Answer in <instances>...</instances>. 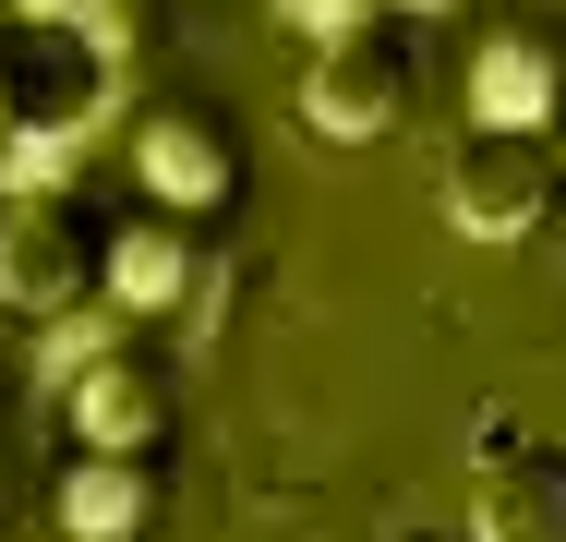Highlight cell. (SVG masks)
I'll return each mask as SVG.
<instances>
[{
	"label": "cell",
	"instance_id": "1",
	"mask_svg": "<svg viewBox=\"0 0 566 542\" xmlns=\"http://www.w3.org/2000/svg\"><path fill=\"white\" fill-rule=\"evenodd\" d=\"M120 37H133V0L97 12H0V145L24 157V181H61V157L109 121L120 97Z\"/></svg>",
	"mask_w": 566,
	"mask_h": 542
},
{
	"label": "cell",
	"instance_id": "2",
	"mask_svg": "<svg viewBox=\"0 0 566 542\" xmlns=\"http://www.w3.org/2000/svg\"><path fill=\"white\" fill-rule=\"evenodd\" d=\"M109 290V217L73 181L0 194V314H85Z\"/></svg>",
	"mask_w": 566,
	"mask_h": 542
},
{
	"label": "cell",
	"instance_id": "3",
	"mask_svg": "<svg viewBox=\"0 0 566 542\" xmlns=\"http://www.w3.org/2000/svg\"><path fill=\"white\" fill-rule=\"evenodd\" d=\"M566 206V145L555 121H470L447 145V217L470 241H543Z\"/></svg>",
	"mask_w": 566,
	"mask_h": 542
},
{
	"label": "cell",
	"instance_id": "4",
	"mask_svg": "<svg viewBox=\"0 0 566 542\" xmlns=\"http://www.w3.org/2000/svg\"><path fill=\"white\" fill-rule=\"evenodd\" d=\"M410 97H422L410 12L361 0L349 24H326V37H314V73H302V108H314V133H338V145H361V133H398V121H410Z\"/></svg>",
	"mask_w": 566,
	"mask_h": 542
},
{
	"label": "cell",
	"instance_id": "5",
	"mask_svg": "<svg viewBox=\"0 0 566 542\" xmlns=\"http://www.w3.org/2000/svg\"><path fill=\"white\" fill-rule=\"evenodd\" d=\"M470 446V542H566V446L518 423H482Z\"/></svg>",
	"mask_w": 566,
	"mask_h": 542
},
{
	"label": "cell",
	"instance_id": "6",
	"mask_svg": "<svg viewBox=\"0 0 566 542\" xmlns=\"http://www.w3.org/2000/svg\"><path fill=\"white\" fill-rule=\"evenodd\" d=\"M133 169H145V194L181 217H206L241 194V121L206 97H157L145 121H133Z\"/></svg>",
	"mask_w": 566,
	"mask_h": 542
},
{
	"label": "cell",
	"instance_id": "7",
	"mask_svg": "<svg viewBox=\"0 0 566 542\" xmlns=\"http://www.w3.org/2000/svg\"><path fill=\"white\" fill-rule=\"evenodd\" d=\"M181 423V362L120 337V350H85L73 362V446H169Z\"/></svg>",
	"mask_w": 566,
	"mask_h": 542
},
{
	"label": "cell",
	"instance_id": "8",
	"mask_svg": "<svg viewBox=\"0 0 566 542\" xmlns=\"http://www.w3.org/2000/svg\"><path fill=\"white\" fill-rule=\"evenodd\" d=\"M555 97H566V12L506 0L470 37V121H555Z\"/></svg>",
	"mask_w": 566,
	"mask_h": 542
},
{
	"label": "cell",
	"instance_id": "9",
	"mask_svg": "<svg viewBox=\"0 0 566 542\" xmlns=\"http://www.w3.org/2000/svg\"><path fill=\"white\" fill-rule=\"evenodd\" d=\"M169 507V458L157 446H85L61 470V531L73 542H145Z\"/></svg>",
	"mask_w": 566,
	"mask_h": 542
},
{
	"label": "cell",
	"instance_id": "10",
	"mask_svg": "<svg viewBox=\"0 0 566 542\" xmlns=\"http://www.w3.org/2000/svg\"><path fill=\"white\" fill-rule=\"evenodd\" d=\"M193 290V229H181V206L133 217V229H109V302H181Z\"/></svg>",
	"mask_w": 566,
	"mask_h": 542
},
{
	"label": "cell",
	"instance_id": "11",
	"mask_svg": "<svg viewBox=\"0 0 566 542\" xmlns=\"http://www.w3.org/2000/svg\"><path fill=\"white\" fill-rule=\"evenodd\" d=\"M277 12H290V24H314V37H326V24H349V12H361V0H277Z\"/></svg>",
	"mask_w": 566,
	"mask_h": 542
},
{
	"label": "cell",
	"instance_id": "12",
	"mask_svg": "<svg viewBox=\"0 0 566 542\" xmlns=\"http://www.w3.org/2000/svg\"><path fill=\"white\" fill-rule=\"evenodd\" d=\"M386 12H458V0H386Z\"/></svg>",
	"mask_w": 566,
	"mask_h": 542
},
{
	"label": "cell",
	"instance_id": "13",
	"mask_svg": "<svg viewBox=\"0 0 566 542\" xmlns=\"http://www.w3.org/2000/svg\"><path fill=\"white\" fill-rule=\"evenodd\" d=\"M398 542H470V531H398Z\"/></svg>",
	"mask_w": 566,
	"mask_h": 542
},
{
	"label": "cell",
	"instance_id": "14",
	"mask_svg": "<svg viewBox=\"0 0 566 542\" xmlns=\"http://www.w3.org/2000/svg\"><path fill=\"white\" fill-rule=\"evenodd\" d=\"M555 145H566V97H555Z\"/></svg>",
	"mask_w": 566,
	"mask_h": 542
},
{
	"label": "cell",
	"instance_id": "15",
	"mask_svg": "<svg viewBox=\"0 0 566 542\" xmlns=\"http://www.w3.org/2000/svg\"><path fill=\"white\" fill-rule=\"evenodd\" d=\"M73 12H97V0H73Z\"/></svg>",
	"mask_w": 566,
	"mask_h": 542
}]
</instances>
